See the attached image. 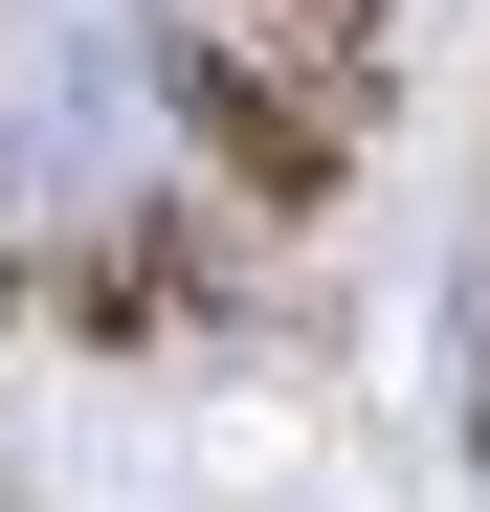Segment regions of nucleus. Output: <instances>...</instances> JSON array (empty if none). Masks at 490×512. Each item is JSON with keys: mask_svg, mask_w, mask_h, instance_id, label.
Returning a JSON list of instances; mask_svg holds the SVG:
<instances>
[{"mask_svg": "<svg viewBox=\"0 0 490 512\" xmlns=\"http://www.w3.org/2000/svg\"><path fill=\"white\" fill-rule=\"evenodd\" d=\"M179 112H201V156H223V179L268 201V223H312V201H335V156H357L335 112H290L245 45H179Z\"/></svg>", "mask_w": 490, "mask_h": 512, "instance_id": "1", "label": "nucleus"}]
</instances>
